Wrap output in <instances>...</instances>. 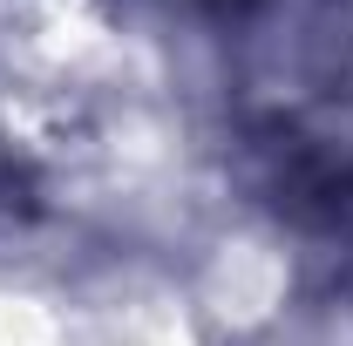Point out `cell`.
I'll return each instance as SVG.
<instances>
[{
  "label": "cell",
  "mask_w": 353,
  "mask_h": 346,
  "mask_svg": "<svg viewBox=\"0 0 353 346\" xmlns=\"http://www.w3.org/2000/svg\"><path fill=\"white\" fill-rule=\"evenodd\" d=\"M183 7H245V0H183Z\"/></svg>",
  "instance_id": "6da1fadb"
}]
</instances>
